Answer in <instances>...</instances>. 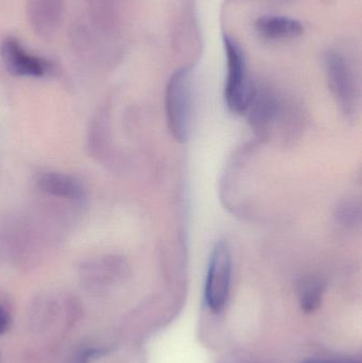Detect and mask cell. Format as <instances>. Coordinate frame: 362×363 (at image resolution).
<instances>
[{
	"label": "cell",
	"instance_id": "6da1fadb",
	"mask_svg": "<svg viewBox=\"0 0 362 363\" xmlns=\"http://www.w3.org/2000/svg\"><path fill=\"white\" fill-rule=\"evenodd\" d=\"M67 234L63 221L38 202L27 211L0 215V264H33Z\"/></svg>",
	"mask_w": 362,
	"mask_h": 363
},
{
	"label": "cell",
	"instance_id": "7a4b0ae2",
	"mask_svg": "<svg viewBox=\"0 0 362 363\" xmlns=\"http://www.w3.org/2000/svg\"><path fill=\"white\" fill-rule=\"evenodd\" d=\"M165 106L170 132L178 142H186L193 108V74L189 68H181L172 74L166 89Z\"/></svg>",
	"mask_w": 362,
	"mask_h": 363
},
{
	"label": "cell",
	"instance_id": "3957f363",
	"mask_svg": "<svg viewBox=\"0 0 362 363\" xmlns=\"http://www.w3.org/2000/svg\"><path fill=\"white\" fill-rule=\"evenodd\" d=\"M223 44L227 61L225 102L232 112L244 114L248 110L253 91L249 81L246 55L242 46L231 36L225 35Z\"/></svg>",
	"mask_w": 362,
	"mask_h": 363
},
{
	"label": "cell",
	"instance_id": "277c9868",
	"mask_svg": "<svg viewBox=\"0 0 362 363\" xmlns=\"http://www.w3.org/2000/svg\"><path fill=\"white\" fill-rule=\"evenodd\" d=\"M325 72L329 89L342 114L349 121H355L358 114V89L348 60L338 51H329L325 55Z\"/></svg>",
	"mask_w": 362,
	"mask_h": 363
},
{
	"label": "cell",
	"instance_id": "5b68a950",
	"mask_svg": "<svg viewBox=\"0 0 362 363\" xmlns=\"http://www.w3.org/2000/svg\"><path fill=\"white\" fill-rule=\"evenodd\" d=\"M232 281V256L225 241L216 243L210 255L205 281V300L210 311L220 313L229 298Z\"/></svg>",
	"mask_w": 362,
	"mask_h": 363
},
{
	"label": "cell",
	"instance_id": "8992f818",
	"mask_svg": "<svg viewBox=\"0 0 362 363\" xmlns=\"http://www.w3.org/2000/svg\"><path fill=\"white\" fill-rule=\"evenodd\" d=\"M43 196L82 208L86 202V189L78 179L63 172H43L36 179Z\"/></svg>",
	"mask_w": 362,
	"mask_h": 363
},
{
	"label": "cell",
	"instance_id": "52a82bcc",
	"mask_svg": "<svg viewBox=\"0 0 362 363\" xmlns=\"http://www.w3.org/2000/svg\"><path fill=\"white\" fill-rule=\"evenodd\" d=\"M1 55L6 68L16 76L40 78L50 69L48 62L28 53L13 38L2 43Z\"/></svg>",
	"mask_w": 362,
	"mask_h": 363
},
{
	"label": "cell",
	"instance_id": "ba28073f",
	"mask_svg": "<svg viewBox=\"0 0 362 363\" xmlns=\"http://www.w3.org/2000/svg\"><path fill=\"white\" fill-rule=\"evenodd\" d=\"M256 31L269 40H288L302 35L304 27L301 21L286 16L266 15L255 23Z\"/></svg>",
	"mask_w": 362,
	"mask_h": 363
},
{
	"label": "cell",
	"instance_id": "9c48e42d",
	"mask_svg": "<svg viewBox=\"0 0 362 363\" xmlns=\"http://www.w3.org/2000/svg\"><path fill=\"white\" fill-rule=\"evenodd\" d=\"M123 264L114 256H101L84 262L81 266L80 273L83 281L91 287H99L115 277L120 270Z\"/></svg>",
	"mask_w": 362,
	"mask_h": 363
},
{
	"label": "cell",
	"instance_id": "30bf717a",
	"mask_svg": "<svg viewBox=\"0 0 362 363\" xmlns=\"http://www.w3.org/2000/svg\"><path fill=\"white\" fill-rule=\"evenodd\" d=\"M324 288V283L317 277H306L300 283V303L306 313H312L320 306Z\"/></svg>",
	"mask_w": 362,
	"mask_h": 363
},
{
	"label": "cell",
	"instance_id": "8fae6325",
	"mask_svg": "<svg viewBox=\"0 0 362 363\" xmlns=\"http://www.w3.org/2000/svg\"><path fill=\"white\" fill-rule=\"evenodd\" d=\"M60 0H32V17L38 26H51L59 17Z\"/></svg>",
	"mask_w": 362,
	"mask_h": 363
},
{
	"label": "cell",
	"instance_id": "7c38bea8",
	"mask_svg": "<svg viewBox=\"0 0 362 363\" xmlns=\"http://www.w3.org/2000/svg\"><path fill=\"white\" fill-rule=\"evenodd\" d=\"M8 325V315L4 313V309L0 308V334L6 330Z\"/></svg>",
	"mask_w": 362,
	"mask_h": 363
},
{
	"label": "cell",
	"instance_id": "4fadbf2b",
	"mask_svg": "<svg viewBox=\"0 0 362 363\" xmlns=\"http://www.w3.org/2000/svg\"><path fill=\"white\" fill-rule=\"evenodd\" d=\"M306 363H323V362H306Z\"/></svg>",
	"mask_w": 362,
	"mask_h": 363
}]
</instances>
